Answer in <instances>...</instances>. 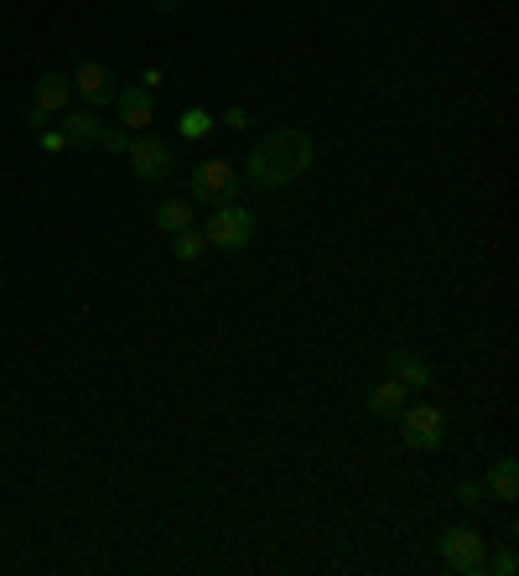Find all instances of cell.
Segmentation results:
<instances>
[{
	"label": "cell",
	"mask_w": 519,
	"mask_h": 576,
	"mask_svg": "<svg viewBox=\"0 0 519 576\" xmlns=\"http://www.w3.org/2000/svg\"><path fill=\"white\" fill-rule=\"evenodd\" d=\"M318 161V146H312V136L307 130H270V136L255 140V151L244 157V182L250 187H260V193H276V187H286V182L307 177V166Z\"/></svg>",
	"instance_id": "6da1fadb"
},
{
	"label": "cell",
	"mask_w": 519,
	"mask_h": 576,
	"mask_svg": "<svg viewBox=\"0 0 519 576\" xmlns=\"http://www.w3.org/2000/svg\"><path fill=\"white\" fill-rule=\"evenodd\" d=\"M437 551H441V561H447L452 572H462V576L488 572V540H483L478 525H447L441 540H437Z\"/></svg>",
	"instance_id": "7a4b0ae2"
},
{
	"label": "cell",
	"mask_w": 519,
	"mask_h": 576,
	"mask_svg": "<svg viewBox=\"0 0 519 576\" xmlns=\"http://www.w3.org/2000/svg\"><path fill=\"white\" fill-rule=\"evenodd\" d=\"M203 239H208V250H229V255H240V250H250V239H255V214L240 208V203H219V208L208 214Z\"/></svg>",
	"instance_id": "3957f363"
},
{
	"label": "cell",
	"mask_w": 519,
	"mask_h": 576,
	"mask_svg": "<svg viewBox=\"0 0 519 576\" xmlns=\"http://www.w3.org/2000/svg\"><path fill=\"white\" fill-rule=\"evenodd\" d=\"M240 193V166L223 157H208L193 166V203L198 208H219V203H234Z\"/></svg>",
	"instance_id": "277c9868"
},
{
	"label": "cell",
	"mask_w": 519,
	"mask_h": 576,
	"mask_svg": "<svg viewBox=\"0 0 519 576\" xmlns=\"http://www.w3.org/2000/svg\"><path fill=\"white\" fill-rule=\"evenodd\" d=\"M400 431H405V447H416V452H441L447 447V411L441 405H405L400 411Z\"/></svg>",
	"instance_id": "5b68a950"
},
{
	"label": "cell",
	"mask_w": 519,
	"mask_h": 576,
	"mask_svg": "<svg viewBox=\"0 0 519 576\" xmlns=\"http://www.w3.org/2000/svg\"><path fill=\"white\" fill-rule=\"evenodd\" d=\"M130 166H136L140 182H166L172 177V146L161 136H151V130H140V136H130Z\"/></svg>",
	"instance_id": "8992f818"
},
{
	"label": "cell",
	"mask_w": 519,
	"mask_h": 576,
	"mask_svg": "<svg viewBox=\"0 0 519 576\" xmlns=\"http://www.w3.org/2000/svg\"><path fill=\"white\" fill-rule=\"evenodd\" d=\"M115 115H120V125L130 130V136L151 130V125H157V100H151V89H140V83H125L120 94H115Z\"/></svg>",
	"instance_id": "52a82bcc"
},
{
	"label": "cell",
	"mask_w": 519,
	"mask_h": 576,
	"mask_svg": "<svg viewBox=\"0 0 519 576\" xmlns=\"http://www.w3.org/2000/svg\"><path fill=\"white\" fill-rule=\"evenodd\" d=\"M73 94H79L89 110H100V104H115L120 89H115V73H109L104 62H79V68H73Z\"/></svg>",
	"instance_id": "ba28073f"
},
{
	"label": "cell",
	"mask_w": 519,
	"mask_h": 576,
	"mask_svg": "<svg viewBox=\"0 0 519 576\" xmlns=\"http://www.w3.org/2000/svg\"><path fill=\"white\" fill-rule=\"evenodd\" d=\"M384 375L400 379L405 390H426V384H431V364L420 354H411V348H390V354H384Z\"/></svg>",
	"instance_id": "9c48e42d"
},
{
	"label": "cell",
	"mask_w": 519,
	"mask_h": 576,
	"mask_svg": "<svg viewBox=\"0 0 519 576\" xmlns=\"http://www.w3.org/2000/svg\"><path fill=\"white\" fill-rule=\"evenodd\" d=\"M68 104H73V79H68V73H42V79L32 83V110L58 115V110H68Z\"/></svg>",
	"instance_id": "30bf717a"
},
{
	"label": "cell",
	"mask_w": 519,
	"mask_h": 576,
	"mask_svg": "<svg viewBox=\"0 0 519 576\" xmlns=\"http://www.w3.org/2000/svg\"><path fill=\"white\" fill-rule=\"evenodd\" d=\"M405 405H411V400H405V384H400V379H384V384H374V390H369V416L395 421Z\"/></svg>",
	"instance_id": "8fae6325"
},
{
	"label": "cell",
	"mask_w": 519,
	"mask_h": 576,
	"mask_svg": "<svg viewBox=\"0 0 519 576\" xmlns=\"http://www.w3.org/2000/svg\"><path fill=\"white\" fill-rule=\"evenodd\" d=\"M100 130H104V119L94 115V110H73V115L62 119V136H68V146H100Z\"/></svg>",
	"instance_id": "7c38bea8"
},
{
	"label": "cell",
	"mask_w": 519,
	"mask_h": 576,
	"mask_svg": "<svg viewBox=\"0 0 519 576\" xmlns=\"http://www.w3.org/2000/svg\"><path fill=\"white\" fill-rule=\"evenodd\" d=\"M483 488H488V498H504V504H509V498H519V462L515 458H499L494 468H488V483H483Z\"/></svg>",
	"instance_id": "4fadbf2b"
},
{
	"label": "cell",
	"mask_w": 519,
	"mask_h": 576,
	"mask_svg": "<svg viewBox=\"0 0 519 576\" xmlns=\"http://www.w3.org/2000/svg\"><path fill=\"white\" fill-rule=\"evenodd\" d=\"M193 223H198L193 203H182V198L157 203V229H161V234H182V229H193Z\"/></svg>",
	"instance_id": "5bb4252c"
},
{
	"label": "cell",
	"mask_w": 519,
	"mask_h": 576,
	"mask_svg": "<svg viewBox=\"0 0 519 576\" xmlns=\"http://www.w3.org/2000/svg\"><path fill=\"white\" fill-rule=\"evenodd\" d=\"M214 130H219V119L208 115L203 104H198V110H182V115H177V136L182 140H208Z\"/></svg>",
	"instance_id": "9a60e30c"
},
{
	"label": "cell",
	"mask_w": 519,
	"mask_h": 576,
	"mask_svg": "<svg viewBox=\"0 0 519 576\" xmlns=\"http://www.w3.org/2000/svg\"><path fill=\"white\" fill-rule=\"evenodd\" d=\"M203 250H208V239L198 234V229H182V234H172V255L187 265V260H198Z\"/></svg>",
	"instance_id": "2e32d148"
},
{
	"label": "cell",
	"mask_w": 519,
	"mask_h": 576,
	"mask_svg": "<svg viewBox=\"0 0 519 576\" xmlns=\"http://www.w3.org/2000/svg\"><path fill=\"white\" fill-rule=\"evenodd\" d=\"M100 151L125 157V151H130V130H125V125H104V130H100Z\"/></svg>",
	"instance_id": "e0dca14e"
},
{
	"label": "cell",
	"mask_w": 519,
	"mask_h": 576,
	"mask_svg": "<svg viewBox=\"0 0 519 576\" xmlns=\"http://www.w3.org/2000/svg\"><path fill=\"white\" fill-rule=\"evenodd\" d=\"M458 504H462V509H483V504H488V488H483L478 477H462V483H458Z\"/></svg>",
	"instance_id": "ac0fdd59"
},
{
	"label": "cell",
	"mask_w": 519,
	"mask_h": 576,
	"mask_svg": "<svg viewBox=\"0 0 519 576\" xmlns=\"http://www.w3.org/2000/svg\"><path fill=\"white\" fill-rule=\"evenodd\" d=\"M488 572H494V576H515V572H519V556H515V545H504L499 556L488 561Z\"/></svg>",
	"instance_id": "d6986e66"
},
{
	"label": "cell",
	"mask_w": 519,
	"mask_h": 576,
	"mask_svg": "<svg viewBox=\"0 0 519 576\" xmlns=\"http://www.w3.org/2000/svg\"><path fill=\"white\" fill-rule=\"evenodd\" d=\"M42 136V146H47V151H62V146H68V136H62V130H37Z\"/></svg>",
	"instance_id": "ffe728a7"
},
{
	"label": "cell",
	"mask_w": 519,
	"mask_h": 576,
	"mask_svg": "<svg viewBox=\"0 0 519 576\" xmlns=\"http://www.w3.org/2000/svg\"><path fill=\"white\" fill-rule=\"evenodd\" d=\"M223 125H229V130H244V125H250V115H244V110H229V115H223Z\"/></svg>",
	"instance_id": "44dd1931"
},
{
	"label": "cell",
	"mask_w": 519,
	"mask_h": 576,
	"mask_svg": "<svg viewBox=\"0 0 519 576\" xmlns=\"http://www.w3.org/2000/svg\"><path fill=\"white\" fill-rule=\"evenodd\" d=\"M177 5H182V0H157V11H166V16H172Z\"/></svg>",
	"instance_id": "7402d4cb"
}]
</instances>
